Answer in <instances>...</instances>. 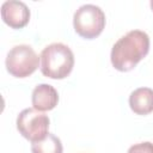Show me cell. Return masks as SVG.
<instances>
[{
	"label": "cell",
	"instance_id": "52a82bcc",
	"mask_svg": "<svg viewBox=\"0 0 153 153\" xmlns=\"http://www.w3.org/2000/svg\"><path fill=\"white\" fill-rule=\"evenodd\" d=\"M31 102L33 109L38 111H49L57 105L59 93L54 86L49 84H39L32 91Z\"/></svg>",
	"mask_w": 153,
	"mask_h": 153
},
{
	"label": "cell",
	"instance_id": "30bf717a",
	"mask_svg": "<svg viewBox=\"0 0 153 153\" xmlns=\"http://www.w3.org/2000/svg\"><path fill=\"white\" fill-rule=\"evenodd\" d=\"M127 153H153V143L149 141L135 143L128 148Z\"/></svg>",
	"mask_w": 153,
	"mask_h": 153
},
{
	"label": "cell",
	"instance_id": "277c9868",
	"mask_svg": "<svg viewBox=\"0 0 153 153\" xmlns=\"http://www.w3.org/2000/svg\"><path fill=\"white\" fill-rule=\"evenodd\" d=\"M5 65L11 75L16 78H26L38 68L39 57L32 47L18 44L7 53Z\"/></svg>",
	"mask_w": 153,
	"mask_h": 153
},
{
	"label": "cell",
	"instance_id": "8fae6325",
	"mask_svg": "<svg viewBox=\"0 0 153 153\" xmlns=\"http://www.w3.org/2000/svg\"><path fill=\"white\" fill-rule=\"evenodd\" d=\"M149 5H151V8H152V11H153V0H151V2H149Z\"/></svg>",
	"mask_w": 153,
	"mask_h": 153
},
{
	"label": "cell",
	"instance_id": "3957f363",
	"mask_svg": "<svg viewBox=\"0 0 153 153\" xmlns=\"http://www.w3.org/2000/svg\"><path fill=\"white\" fill-rule=\"evenodd\" d=\"M105 13L93 4L80 6L73 16V26L75 32L86 39L98 37L105 27Z\"/></svg>",
	"mask_w": 153,
	"mask_h": 153
},
{
	"label": "cell",
	"instance_id": "6da1fadb",
	"mask_svg": "<svg viewBox=\"0 0 153 153\" xmlns=\"http://www.w3.org/2000/svg\"><path fill=\"white\" fill-rule=\"evenodd\" d=\"M149 36L142 30H130L120 37L110 53L111 65L120 72H129L149 51Z\"/></svg>",
	"mask_w": 153,
	"mask_h": 153
},
{
	"label": "cell",
	"instance_id": "5b68a950",
	"mask_svg": "<svg viewBox=\"0 0 153 153\" xmlns=\"http://www.w3.org/2000/svg\"><path fill=\"white\" fill-rule=\"evenodd\" d=\"M17 129L23 137L31 142L43 140L49 133L50 120L48 115L33 108L24 109L17 116Z\"/></svg>",
	"mask_w": 153,
	"mask_h": 153
},
{
	"label": "cell",
	"instance_id": "7a4b0ae2",
	"mask_svg": "<svg viewBox=\"0 0 153 153\" xmlns=\"http://www.w3.org/2000/svg\"><path fill=\"white\" fill-rule=\"evenodd\" d=\"M41 72L44 76L60 80L67 78L74 67V54L63 43L55 42L43 48L41 53Z\"/></svg>",
	"mask_w": 153,
	"mask_h": 153
},
{
	"label": "cell",
	"instance_id": "8992f818",
	"mask_svg": "<svg viewBox=\"0 0 153 153\" xmlns=\"http://www.w3.org/2000/svg\"><path fill=\"white\" fill-rule=\"evenodd\" d=\"M1 18L12 29H22L30 20V8L23 1L7 0L1 5Z\"/></svg>",
	"mask_w": 153,
	"mask_h": 153
},
{
	"label": "cell",
	"instance_id": "ba28073f",
	"mask_svg": "<svg viewBox=\"0 0 153 153\" xmlns=\"http://www.w3.org/2000/svg\"><path fill=\"white\" fill-rule=\"evenodd\" d=\"M129 106L136 115H148L153 111V90L139 87L129 96Z\"/></svg>",
	"mask_w": 153,
	"mask_h": 153
},
{
	"label": "cell",
	"instance_id": "9c48e42d",
	"mask_svg": "<svg viewBox=\"0 0 153 153\" xmlns=\"http://www.w3.org/2000/svg\"><path fill=\"white\" fill-rule=\"evenodd\" d=\"M31 152L32 153H62L63 147L61 140L49 133L43 140L32 142L31 145Z\"/></svg>",
	"mask_w": 153,
	"mask_h": 153
}]
</instances>
